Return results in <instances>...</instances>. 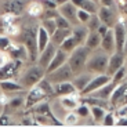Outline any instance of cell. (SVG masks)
<instances>
[{
  "instance_id": "cell-1",
  "label": "cell",
  "mask_w": 127,
  "mask_h": 127,
  "mask_svg": "<svg viewBox=\"0 0 127 127\" xmlns=\"http://www.w3.org/2000/svg\"><path fill=\"white\" fill-rule=\"evenodd\" d=\"M19 41L26 47L29 53V61L35 62L39 58V47H37V26H25L21 29L18 35Z\"/></svg>"
},
{
  "instance_id": "cell-2",
  "label": "cell",
  "mask_w": 127,
  "mask_h": 127,
  "mask_svg": "<svg viewBox=\"0 0 127 127\" xmlns=\"http://www.w3.org/2000/svg\"><path fill=\"white\" fill-rule=\"evenodd\" d=\"M90 54H91V50L84 44L76 47L69 54V57H68V64H69V66L72 68L75 75H79L83 70H86V64H87V60H89Z\"/></svg>"
},
{
  "instance_id": "cell-3",
  "label": "cell",
  "mask_w": 127,
  "mask_h": 127,
  "mask_svg": "<svg viewBox=\"0 0 127 127\" xmlns=\"http://www.w3.org/2000/svg\"><path fill=\"white\" fill-rule=\"evenodd\" d=\"M109 62V54L102 51H97L94 54H90L86 64V70L93 75H99V73H106Z\"/></svg>"
},
{
  "instance_id": "cell-4",
  "label": "cell",
  "mask_w": 127,
  "mask_h": 127,
  "mask_svg": "<svg viewBox=\"0 0 127 127\" xmlns=\"http://www.w3.org/2000/svg\"><path fill=\"white\" fill-rule=\"evenodd\" d=\"M43 77H46V69L41 68L39 64H36V65L29 66L24 73H21V76H18V82L24 86V89H32Z\"/></svg>"
},
{
  "instance_id": "cell-5",
  "label": "cell",
  "mask_w": 127,
  "mask_h": 127,
  "mask_svg": "<svg viewBox=\"0 0 127 127\" xmlns=\"http://www.w3.org/2000/svg\"><path fill=\"white\" fill-rule=\"evenodd\" d=\"M22 64H24V61H21V60L7 61L3 66H0V82L1 80H8V79H15L19 75Z\"/></svg>"
},
{
  "instance_id": "cell-6",
  "label": "cell",
  "mask_w": 127,
  "mask_h": 127,
  "mask_svg": "<svg viewBox=\"0 0 127 127\" xmlns=\"http://www.w3.org/2000/svg\"><path fill=\"white\" fill-rule=\"evenodd\" d=\"M47 79L50 80L53 84L55 83H61V82H68V80H72L75 77V73H73L72 68L69 66V64H64L62 66H60L58 69H55L54 72L46 75Z\"/></svg>"
},
{
  "instance_id": "cell-7",
  "label": "cell",
  "mask_w": 127,
  "mask_h": 127,
  "mask_svg": "<svg viewBox=\"0 0 127 127\" xmlns=\"http://www.w3.org/2000/svg\"><path fill=\"white\" fill-rule=\"evenodd\" d=\"M109 102H111L112 109L120 108V106L127 104V83L126 82L119 83L118 86L115 87L111 98H109Z\"/></svg>"
},
{
  "instance_id": "cell-8",
  "label": "cell",
  "mask_w": 127,
  "mask_h": 127,
  "mask_svg": "<svg viewBox=\"0 0 127 127\" xmlns=\"http://www.w3.org/2000/svg\"><path fill=\"white\" fill-rule=\"evenodd\" d=\"M109 82H112V76H109L108 73H99V75H94L91 79V82L89 83V86L86 89L80 91V94L83 95H89V94H93L95 93L97 90H99L101 87H104L105 84H108Z\"/></svg>"
},
{
  "instance_id": "cell-9",
  "label": "cell",
  "mask_w": 127,
  "mask_h": 127,
  "mask_svg": "<svg viewBox=\"0 0 127 127\" xmlns=\"http://www.w3.org/2000/svg\"><path fill=\"white\" fill-rule=\"evenodd\" d=\"M47 98L48 97L46 95V93L43 91V89H41L39 84H36V86H33L32 89H29L28 94H26V97H25V109L33 108L36 104H39L40 101L47 99Z\"/></svg>"
},
{
  "instance_id": "cell-10",
  "label": "cell",
  "mask_w": 127,
  "mask_h": 127,
  "mask_svg": "<svg viewBox=\"0 0 127 127\" xmlns=\"http://www.w3.org/2000/svg\"><path fill=\"white\" fill-rule=\"evenodd\" d=\"M124 64H126V54L120 53V51H115V53L109 54V62H108L106 73H108L109 76H113Z\"/></svg>"
},
{
  "instance_id": "cell-11",
  "label": "cell",
  "mask_w": 127,
  "mask_h": 127,
  "mask_svg": "<svg viewBox=\"0 0 127 127\" xmlns=\"http://www.w3.org/2000/svg\"><path fill=\"white\" fill-rule=\"evenodd\" d=\"M6 53L10 55L11 60H21V61L29 60V53L21 41H11V44L7 48Z\"/></svg>"
},
{
  "instance_id": "cell-12",
  "label": "cell",
  "mask_w": 127,
  "mask_h": 127,
  "mask_svg": "<svg viewBox=\"0 0 127 127\" xmlns=\"http://www.w3.org/2000/svg\"><path fill=\"white\" fill-rule=\"evenodd\" d=\"M80 98H82L80 91H76L69 95L58 97V102H60V105L62 106L64 111H75L80 104Z\"/></svg>"
},
{
  "instance_id": "cell-13",
  "label": "cell",
  "mask_w": 127,
  "mask_h": 127,
  "mask_svg": "<svg viewBox=\"0 0 127 127\" xmlns=\"http://www.w3.org/2000/svg\"><path fill=\"white\" fill-rule=\"evenodd\" d=\"M97 15L99 17L101 22L108 25L109 28H113V25L116 24V19H118V15L115 14V10L112 7H106V6H99Z\"/></svg>"
},
{
  "instance_id": "cell-14",
  "label": "cell",
  "mask_w": 127,
  "mask_h": 127,
  "mask_svg": "<svg viewBox=\"0 0 127 127\" xmlns=\"http://www.w3.org/2000/svg\"><path fill=\"white\" fill-rule=\"evenodd\" d=\"M57 50H58L57 46H55L54 43H50V44H48L47 47H46L44 50L41 51L40 54H39V58H37V61H36V62H37L41 68L47 69V66L50 65L51 60L54 58V55H55V53H57Z\"/></svg>"
},
{
  "instance_id": "cell-15",
  "label": "cell",
  "mask_w": 127,
  "mask_h": 127,
  "mask_svg": "<svg viewBox=\"0 0 127 127\" xmlns=\"http://www.w3.org/2000/svg\"><path fill=\"white\" fill-rule=\"evenodd\" d=\"M58 11H60L61 15H64L66 19H69L70 22H72V25L73 24H79V21H77V7L70 0L66 1V3L61 4L58 7Z\"/></svg>"
},
{
  "instance_id": "cell-16",
  "label": "cell",
  "mask_w": 127,
  "mask_h": 127,
  "mask_svg": "<svg viewBox=\"0 0 127 127\" xmlns=\"http://www.w3.org/2000/svg\"><path fill=\"white\" fill-rule=\"evenodd\" d=\"M68 57H69V54H68L66 51L61 50V48H58L57 53H55L54 58L51 60L50 65L47 66V69H46V75H48V73L54 72L55 69H58L60 66H62L64 64L68 62Z\"/></svg>"
},
{
  "instance_id": "cell-17",
  "label": "cell",
  "mask_w": 127,
  "mask_h": 127,
  "mask_svg": "<svg viewBox=\"0 0 127 127\" xmlns=\"http://www.w3.org/2000/svg\"><path fill=\"white\" fill-rule=\"evenodd\" d=\"M1 8H3V13H10L18 17L25 10V4L22 0H4Z\"/></svg>"
},
{
  "instance_id": "cell-18",
  "label": "cell",
  "mask_w": 127,
  "mask_h": 127,
  "mask_svg": "<svg viewBox=\"0 0 127 127\" xmlns=\"http://www.w3.org/2000/svg\"><path fill=\"white\" fill-rule=\"evenodd\" d=\"M76 87L73 84V82L68 80V82H61L54 84V97H62V95H69L76 93Z\"/></svg>"
},
{
  "instance_id": "cell-19",
  "label": "cell",
  "mask_w": 127,
  "mask_h": 127,
  "mask_svg": "<svg viewBox=\"0 0 127 127\" xmlns=\"http://www.w3.org/2000/svg\"><path fill=\"white\" fill-rule=\"evenodd\" d=\"M101 48L105 51V53H108V54H112V53L116 51V41H115L113 28H109V31L106 32V35L102 36Z\"/></svg>"
},
{
  "instance_id": "cell-20",
  "label": "cell",
  "mask_w": 127,
  "mask_h": 127,
  "mask_svg": "<svg viewBox=\"0 0 127 127\" xmlns=\"http://www.w3.org/2000/svg\"><path fill=\"white\" fill-rule=\"evenodd\" d=\"M93 73H90V72H82V73H79V75H75V77H73V84H75V87H76V90L77 91H83V90L86 89L87 86H89V83L91 82V79H93Z\"/></svg>"
},
{
  "instance_id": "cell-21",
  "label": "cell",
  "mask_w": 127,
  "mask_h": 127,
  "mask_svg": "<svg viewBox=\"0 0 127 127\" xmlns=\"http://www.w3.org/2000/svg\"><path fill=\"white\" fill-rule=\"evenodd\" d=\"M51 43V35L44 29L43 25L37 26V47H39V54L44 50L48 44Z\"/></svg>"
},
{
  "instance_id": "cell-22",
  "label": "cell",
  "mask_w": 127,
  "mask_h": 127,
  "mask_svg": "<svg viewBox=\"0 0 127 127\" xmlns=\"http://www.w3.org/2000/svg\"><path fill=\"white\" fill-rule=\"evenodd\" d=\"M90 29L87 28V25H83V24H77L72 28V35L76 37V40L79 41V44H86V40L89 37Z\"/></svg>"
},
{
  "instance_id": "cell-23",
  "label": "cell",
  "mask_w": 127,
  "mask_h": 127,
  "mask_svg": "<svg viewBox=\"0 0 127 127\" xmlns=\"http://www.w3.org/2000/svg\"><path fill=\"white\" fill-rule=\"evenodd\" d=\"M0 89H1V91H6V93H21V91H24V86L19 82H15L14 79L1 80V82H0Z\"/></svg>"
},
{
  "instance_id": "cell-24",
  "label": "cell",
  "mask_w": 127,
  "mask_h": 127,
  "mask_svg": "<svg viewBox=\"0 0 127 127\" xmlns=\"http://www.w3.org/2000/svg\"><path fill=\"white\" fill-rule=\"evenodd\" d=\"M77 8H82V10H86L91 14H97L99 8V4L95 3L94 0H70Z\"/></svg>"
},
{
  "instance_id": "cell-25",
  "label": "cell",
  "mask_w": 127,
  "mask_h": 127,
  "mask_svg": "<svg viewBox=\"0 0 127 127\" xmlns=\"http://www.w3.org/2000/svg\"><path fill=\"white\" fill-rule=\"evenodd\" d=\"M72 35V29H62V28H58L57 31L51 35V43H54L57 47H60L61 44L64 43V40L66 37Z\"/></svg>"
},
{
  "instance_id": "cell-26",
  "label": "cell",
  "mask_w": 127,
  "mask_h": 127,
  "mask_svg": "<svg viewBox=\"0 0 127 127\" xmlns=\"http://www.w3.org/2000/svg\"><path fill=\"white\" fill-rule=\"evenodd\" d=\"M26 13L31 17H41L44 13V6L40 0L39 1H31V3L26 6Z\"/></svg>"
},
{
  "instance_id": "cell-27",
  "label": "cell",
  "mask_w": 127,
  "mask_h": 127,
  "mask_svg": "<svg viewBox=\"0 0 127 127\" xmlns=\"http://www.w3.org/2000/svg\"><path fill=\"white\" fill-rule=\"evenodd\" d=\"M116 86H118L116 83L109 82L108 84H105L104 87H101L99 90H97L95 93H93V95H95V97H99V98H104V99H109Z\"/></svg>"
},
{
  "instance_id": "cell-28",
  "label": "cell",
  "mask_w": 127,
  "mask_h": 127,
  "mask_svg": "<svg viewBox=\"0 0 127 127\" xmlns=\"http://www.w3.org/2000/svg\"><path fill=\"white\" fill-rule=\"evenodd\" d=\"M101 40H102V36L99 35L98 32H90L84 46H87L91 51H94L98 47H101Z\"/></svg>"
},
{
  "instance_id": "cell-29",
  "label": "cell",
  "mask_w": 127,
  "mask_h": 127,
  "mask_svg": "<svg viewBox=\"0 0 127 127\" xmlns=\"http://www.w3.org/2000/svg\"><path fill=\"white\" fill-rule=\"evenodd\" d=\"M79 46L80 44H79V41L76 40V37H75L73 35H70L69 37H66L65 40H64V43L58 48H61V50L66 51L68 54H70V53H72V51L75 50L76 47H79Z\"/></svg>"
},
{
  "instance_id": "cell-30",
  "label": "cell",
  "mask_w": 127,
  "mask_h": 127,
  "mask_svg": "<svg viewBox=\"0 0 127 127\" xmlns=\"http://www.w3.org/2000/svg\"><path fill=\"white\" fill-rule=\"evenodd\" d=\"M108 109L102 108V106H91V120H94V123H102L105 113Z\"/></svg>"
},
{
  "instance_id": "cell-31",
  "label": "cell",
  "mask_w": 127,
  "mask_h": 127,
  "mask_svg": "<svg viewBox=\"0 0 127 127\" xmlns=\"http://www.w3.org/2000/svg\"><path fill=\"white\" fill-rule=\"evenodd\" d=\"M80 116L76 113V111H66V115L64 116V124L65 126H76L79 123Z\"/></svg>"
},
{
  "instance_id": "cell-32",
  "label": "cell",
  "mask_w": 127,
  "mask_h": 127,
  "mask_svg": "<svg viewBox=\"0 0 127 127\" xmlns=\"http://www.w3.org/2000/svg\"><path fill=\"white\" fill-rule=\"evenodd\" d=\"M6 106L8 109H11V111H18L21 108H25V98H22V97H13V98H10L8 104Z\"/></svg>"
},
{
  "instance_id": "cell-33",
  "label": "cell",
  "mask_w": 127,
  "mask_h": 127,
  "mask_svg": "<svg viewBox=\"0 0 127 127\" xmlns=\"http://www.w3.org/2000/svg\"><path fill=\"white\" fill-rule=\"evenodd\" d=\"M75 111H76V113L80 116V119H89L90 116H91V106H90L89 104H86V102L80 101L79 106H77Z\"/></svg>"
},
{
  "instance_id": "cell-34",
  "label": "cell",
  "mask_w": 127,
  "mask_h": 127,
  "mask_svg": "<svg viewBox=\"0 0 127 127\" xmlns=\"http://www.w3.org/2000/svg\"><path fill=\"white\" fill-rule=\"evenodd\" d=\"M116 119H118V116H116V113H115L113 109H109V111H106V113H105L104 119H102V126H106V127H112V126H116Z\"/></svg>"
},
{
  "instance_id": "cell-35",
  "label": "cell",
  "mask_w": 127,
  "mask_h": 127,
  "mask_svg": "<svg viewBox=\"0 0 127 127\" xmlns=\"http://www.w3.org/2000/svg\"><path fill=\"white\" fill-rule=\"evenodd\" d=\"M21 33V28L17 22L14 24H10V25H4V35L7 36H11V37H15Z\"/></svg>"
},
{
  "instance_id": "cell-36",
  "label": "cell",
  "mask_w": 127,
  "mask_h": 127,
  "mask_svg": "<svg viewBox=\"0 0 127 127\" xmlns=\"http://www.w3.org/2000/svg\"><path fill=\"white\" fill-rule=\"evenodd\" d=\"M41 25L44 26V29L50 33V35H53V33L58 29L57 22H55V18H44L43 21H41Z\"/></svg>"
},
{
  "instance_id": "cell-37",
  "label": "cell",
  "mask_w": 127,
  "mask_h": 127,
  "mask_svg": "<svg viewBox=\"0 0 127 127\" xmlns=\"http://www.w3.org/2000/svg\"><path fill=\"white\" fill-rule=\"evenodd\" d=\"M126 76H127V66H126V65H123V66H122L120 69H119L118 72L112 76V82L116 83V84H119V83L124 82Z\"/></svg>"
},
{
  "instance_id": "cell-38",
  "label": "cell",
  "mask_w": 127,
  "mask_h": 127,
  "mask_svg": "<svg viewBox=\"0 0 127 127\" xmlns=\"http://www.w3.org/2000/svg\"><path fill=\"white\" fill-rule=\"evenodd\" d=\"M101 19H99V17L97 15V14H93L91 18H90L89 24H87V28L90 29V32H97L98 31V28L101 26Z\"/></svg>"
},
{
  "instance_id": "cell-39",
  "label": "cell",
  "mask_w": 127,
  "mask_h": 127,
  "mask_svg": "<svg viewBox=\"0 0 127 127\" xmlns=\"http://www.w3.org/2000/svg\"><path fill=\"white\" fill-rule=\"evenodd\" d=\"M55 22H57L58 28H62V29H72L73 28L72 22H70L69 19H66L64 15H61V14H58L55 17Z\"/></svg>"
},
{
  "instance_id": "cell-40",
  "label": "cell",
  "mask_w": 127,
  "mask_h": 127,
  "mask_svg": "<svg viewBox=\"0 0 127 127\" xmlns=\"http://www.w3.org/2000/svg\"><path fill=\"white\" fill-rule=\"evenodd\" d=\"M93 14L89 13V11H86V10H82V8H77V21H79V24H83V25H87L90 21V18H91Z\"/></svg>"
},
{
  "instance_id": "cell-41",
  "label": "cell",
  "mask_w": 127,
  "mask_h": 127,
  "mask_svg": "<svg viewBox=\"0 0 127 127\" xmlns=\"http://www.w3.org/2000/svg\"><path fill=\"white\" fill-rule=\"evenodd\" d=\"M17 19V15L14 14H10V13H3L1 18H0V22L3 24V25H10V24H14Z\"/></svg>"
},
{
  "instance_id": "cell-42",
  "label": "cell",
  "mask_w": 127,
  "mask_h": 127,
  "mask_svg": "<svg viewBox=\"0 0 127 127\" xmlns=\"http://www.w3.org/2000/svg\"><path fill=\"white\" fill-rule=\"evenodd\" d=\"M11 39L7 35H0V51H7V48L11 44Z\"/></svg>"
},
{
  "instance_id": "cell-43",
  "label": "cell",
  "mask_w": 127,
  "mask_h": 127,
  "mask_svg": "<svg viewBox=\"0 0 127 127\" xmlns=\"http://www.w3.org/2000/svg\"><path fill=\"white\" fill-rule=\"evenodd\" d=\"M11 124V118H10V115L7 113H3L0 116V126H10Z\"/></svg>"
},
{
  "instance_id": "cell-44",
  "label": "cell",
  "mask_w": 127,
  "mask_h": 127,
  "mask_svg": "<svg viewBox=\"0 0 127 127\" xmlns=\"http://www.w3.org/2000/svg\"><path fill=\"white\" fill-rule=\"evenodd\" d=\"M10 98H11V97H8V93L3 91L1 94H0V105H4V106H6V105L8 104Z\"/></svg>"
},
{
  "instance_id": "cell-45",
  "label": "cell",
  "mask_w": 127,
  "mask_h": 127,
  "mask_svg": "<svg viewBox=\"0 0 127 127\" xmlns=\"http://www.w3.org/2000/svg\"><path fill=\"white\" fill-rule=\"evenodd\" d=\"M116 126L118 127H127V116H118V119H116Z\"/></svg>"
},
{
  "instance_id": "cell-46",
  "label": "cell",
  "mask_w": 127,
  "mask_h": 127,
  "mask_svg": "<svg viewBox=\"0 0 127 127\" xmlns=\"http://www.w3.org/2000/svg\"><path fill=\"white\" fill-rule=\"evenodd\" d=\"M10 60H11V58H10V55L7 54L6 51H0V66H3L4 64Z\"/></svg>"
},
{
  "instance_id": "cell-47",
  "label": "cell",
  "mask_w": 127,
  "mask_h": 127,
  "mask_svg": "<svg viewBox=\"0 0 127 127\" xmlns=\"http://www.w3.org/2000/svg\"><path fill=\"white\" fill-rule=\"evenodd\" d=\"M108 31H109V26H108V25H105V24H101V26L98 28V31H97V32H98L101 36H105Z\"/></svg>"
},
{
  "instance_id": "cell-48",
  "label": "cell",
  "mask_w": 127,
  "mask_h": 127,
  "mask_svg": "<svg viewBox=\"0 0 127 127\" xmlns=\"http://www.w3.org/2000/svg\"><path fill=\"white\" fill-rule=\"evenodd\" d=\"M115 4V0H99V6H106V7H112Z\"/></svg>"
},
{
  "instance_id": "cell-49",
  "label": "cell",
  "mask_w": 127,
  "mask_h": 127,
  "mask_svg": "<svg viewBox=\"0 0 127 127\" xmlns=\"http://www.w3.org/2000/svg\"><path fill=\"white\" fill-rule=\"evenodd\" d=\"M54 3H57V6L60 7L61 4H64V3H66V1H69V0H53Z\"/></svg>"
},
{
  "instance_id": "cell-50",
  "label": "cell",
  "mask_w": 127,
  "mask_h": 127,
  "mask_svg": "<svg viewBox=\"0 0 127 127\" xmlns=\"http://www.w3.org/2000/svg\"><path fill=\"white\" fill-rule=\"evenodd\" d=\"M123 53L127 55V36H126V44H124V51H123Z\"/></svg>"
},
{
  "instance_id": "cell-51",
  "label": "cell",
  "mask_w": 127,
  "mask_h": 127,
  "mask_svg": "<svg viewBox=\"0 0 127 127\" xmlns=\"http://www.w3.org/2000/svg\"><path fill=\"white\" fill-rule=\"evenodd\" d=\"M94 1H95V3H98V4H99V0H94Z\"/></svg>"
},
{
  "instance_id": "cell-52",
  "label": "cell",
  "mask_w": 127,
  "mask_h": 127,
  "mask_svg": "<svg viewBox=\"0 0 127 127\" xmlns=\"http://www.w3.org/2000/svg\"><path fill=\"white\" fill-rule=\"evenodd\" d=\"M126 66H127V65H126Z\"/></svg>"
}]
</instances>
